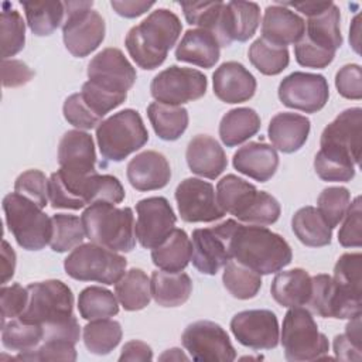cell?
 <instances>
[{
	"instance_id": "23",
	"label": "cell",
	"mask_w": 362,
	"mask_h": 362,
	"mask_svg": "<svg viewBox=\"0 0 362 362\" xmlns=\"http://www.w3.org/2000/svg\"><path fill=\"white\" fill-rule=\"evenodd\" d=\"M58 164L68 173L95 174L96 151L92 136L82 130H68L58 146Z\"/></svg>"
},
{
	"instance_id": "34",
	"label": "cell",
	"mask_w": 362,
	"mask_h": 362,
	"mask_svg": "<svg viewBox=\"0 0 362 362\" xmlns=\"http://www.w3.org/2000/svg\"><path fill=\"white\" fill-rule=\"evenodd\" d=\"M192 256V243L184 229L175 228L157 247L151 249L153 263L164 272H182Z\"/></svg>"
},
{
	"instance_id": "24",
	"label": "cell",
	"mask_w": 362,
	"mask_h": 362,
	"mask_svg": "<svg viewBox=\"0 0 362 362\" xmlns=\"http://www.w3.org/2000/svg\"><path fill=\"white\" fill-rule=\"evenodd\" d=\"M305 33V21L296 11L283 4L267 6L262 21V38L267 42L286 47L297 44Z\"/></svg>"
},
{
	"instance_id": "37",
	"label": "cell",
	"mask_w": 362,
	"mask_h": 362,
	"mask_svg": "<svg viewBox=\"0 0 362 362\" xmlns=\"http://www.w3.org/2000/svg\"><path fill=\"white\" fill-rule=\"evenodd\" d=\"M115 294L126 311L143 310L151 300L150 279L141 269L132 267L115 283Z\"/></svg>"
},
{
	"instance_id": "53",
	"label": "cell",
	"mask_w": 362,
	"mask_h": 362,
	"mask_svg": "<svg viewBox=\"0 0 362 362\" xmlns=\"http://www.w3.org/2000/svg\"><path fill=\"white\" fill-rule=\"evenodd\" d=\"M361 315L351 318L345 332L334 338V352L341 361H361Z\"/></svg>"
},
{
	"instance_id": "41",
	"label": "cell",
	"mask_w": 362,
	"mask_h": 362,
	"mask_svg": "<svg viewBox=\"0 0 362 362\" xmlns=\"http://www.w3.org/2000/svg\"><path fill=\"white\" fill-rule=\"evenodd\" d=\"M123 335L120 322L109 318L92 320L82 329L83 344L90 354L107 355L120 342Z\"/></svg>"
},
{
	"instance_id": "26",
	"label": "cell",
	"mask_w": 362,
	"mask_h": 362,
	"mask_svg": "<svg viewBox=\"0 0 362 362\" xmlns=\"http://www.w3.org/2000/svg\"><path fill=\"white\" fill-rule=\"evenodd\" d=\"M185 158L189 170L204 178H218L228 165V158L221 144L208 134L194 136L187 147Z\"/></svg>"
},
{
	"instance_id": "13",
	"label": "cell",
	"mask_w": 362,
	"mask_h": 362,
	"mask_svg": "<svg viewBox=\"0 0 362 362\" xmlns=\"http://www.w3.org/2000/svg\"><path fill=\"white\" fill-rule=\"evenodd\" d=\"M181 342L197 362H230L236 358L228 332L214 321L189 324L181 335Z\"/></svg>"
},
{
	"instance_id": "29",
	"label": "cell",
	"mask_w": 362,
	"mask_h": 362,
	"mask_svg": "<svg viewBox=\"0 0 362 362\" xmlns=\"http://www.w3.org/2000/svg\"><path fill=\"white\" fill-rule=\"evenodd\" d=\"M310 119L291 112H281L272 117L267 129V136L277 150L291 154L300 150L310 134Z\"/></svg>"
},
{
	"instance_id": "55",
	"label": "cell",
	"mask_w": 362,
	"mask_h": 362,
	"mask_svg": "<svg viewBox=\"0 0 362 362\" xmlns=\"http://www.w3.org/2000/svg\"><path fill=\"white\" fill-rule=\"evenodd\" d=\"M62 112H64L65 120L69 124L75 126L78 130H90V129L99 126V123L102 122V119H99L86 106V103L82 100L79 92L72 93L71 96H68L65 99Z\"/></svg>"
},
{
	"instance_id": "57",
	"label": "cell",
	"mask_w": 362,
	"mask_h": 362,
	"mask_svg": "<svg viewBox=\"0 0 362 362\" xmlns=\"http://www.w3.org/2000/svg\"><path fill=\"white\" fill-rule=\"evenodd\" d=\"M28 301L27 287H23L18 283L11 286L3 284L0 288V305H1V325L6 320L17 318L25 310Z\"/></svg>"
},
{
	"instance_id": "63",
	"label": "cell",
	"mask_w": 362,
	"mask_h": 362,
	"mask_svg": "<svg viewBox=\"0 0 362 362\" xmlns=\"http://www.w3.org/2000/svg\"><path fill=\"white\" fill-rule=\"evenodd\" d=\"M16 270V252L8 245L6 239H3L1 246V284H6L14 274Z\"/></svg>"
},
{
	"instance_id": "18",
	"label": "cell",
	"mask_w": 362,
	"mask_h": 362,
	"mask_svg": "<svg viewBox=\"0 0 362 362\" xmlns=\"http://www.w3.org/2000/svg\"><path fill=\"white\" fill-rule=\"evenodd\" d=\"M230 331L239 344L255 351L274 349L280 339L279 321L270 310H245L235 314Z\"/></svg>"
},
{
	"instance_id": "44",
	"label": "cell",
	"mask_w": 362,
	"mask_h": 362,
	"mask_svg": "<svg viewBox=\"0 0 362 362\" xmlns=\"http://www.w3.org/2000/svg\"><path fill=\"white\" fill-rule=\"evenodd\" d=\"M222 281L228 293L238 300L253 298L262 287V274L257 272L229 260L223 267Z\"/></svg>"
},
{
	"instance_id": "15",
	"label": "cell",
	"mask_w": 362,
	"mask_h": 362,
	"mask_svg": "<svg viewBox=\"0 0 362 362\" xmlns=\"http://www.w3.org/2000/svg\"><path fill=\"white\" fill-rule=\"evenodd\" d=\"M136 239L144 249L160 246L175 229L177 216L164 197H148L136 204Z\"/></svg>"
},
{
	"instance_id": "8",
	"label": "cell",
	"mask_w": 362,
	"mask_h": 362,
	"mask_svg": "<svg viewBox=\"0 0 362 362\" xmlns=\"http://www.w3.org/2000/svg\"><path fill=\"white\" fill-rule=\"evenodd\" d=\"M124 256L96 245L81 243L64 260V269L69 277L79 281H96L106 286L117 283L126 273Z\"/></svg>"
},
{
	"instance_id": "45",
	"label": "cell",
	"mask_w": 362,
	"mask_h": 362,
	"mask_svg": "<svg viewBox=\"0 0 362 362\" xmlns=\"http://www.w3.org/2000/svg\"><path fill=\"white\" fill-rule=\"evenodd\" d=\"M0 42L3 59L17 55L25 44V23L21 14L11 8V4L7 1L1 4Z\"/></svg>"
},
{
	"instance_id": "43",
	"label": "cell",
	"mask_w": 362,
	"mask_h": 362,
	"mask_svg": "<svg viewBox=\"0 0 362 362\" xmlns=\"http://www.w3.org/2000/svg\"><path fill=\"white\" fill-rule=\"evenodd\" d=\"M44 327L23 321L21 318H13L1 325V342L3 346L10 351L27 352L33 351L42 342Z\"/></svg>"
},
{
	"instance_id": "2",
	"label": "cell",
	"mask_w": 362,
	"mask_h": 362,
	"mask_svg": "<svg viewBox=\"0 0 362 362\" xmlns=\"http://www.w3.org/2000/svg\"><path fill=\"white\" fill-rule=\"evenodd\" d=\"M48 199L54 209L76 211L95 202L120 204L124 199V188L109 174L81 175L59 168L48 180Z\"/></svg>"
},
{
	"instance_id": "27",
	"label": "cell",
	"mask_w": 362,
	"mask_h": 362,
	"mask_svg": "<svg viewBox=\"0 0 362 362\" xmlns=\"http://www.w3.org/2000/svg\"><path fill=\"white\" fill-rule=\"evenodd\" d=\"M215 194L219 208L242 222H246L252 208L260 197V191L253 184L235 174H228L221 178Z\"/></svg>"
},
{
	"instance_id": "17",
	"label": "cell",
	"mask_w": 362,
	"mask_h": 362,
	"mask_svg": "<svg viewBox=\"0 0 362 362\" xmlns=\"http://www.w3.org/2000/svg\"><path fill=\"white\" fill-rule=\"evenodd\" d=\"M175 201L181 219L189 223L214 222L225 212L216 202L214 185L201 178H185L175 189Z\"/></svg>"
},
{
	"instance_id": "38",
	"label": "cell",
	"mask_w": 362,
	"mask_h": 362,
	"mask_svg": "<svg viewBox=\"0 0 362 362\" xmlns=\"http://www.w3.org/2000/svg\"><path fill=\"white\" fill-rule=\"evenodd\" d=\"M148 120L156 134L165 141L178 140L188 127V110L182 106H170L153 102L147 107Z\"/></svg>"
},
{
	"instance_id": "48",
	"label": "cell",
	"mask_w": 362,
	"mask_h": 362,
	"mask_svg": "<svg viewBox=\"0 0 362 362\" xmlns=\"http://www.w3.org/2000/svg\"><path fill=\"white\" fill-rule=\"evenodd\" d=\"M349 201L351 194L345 187H328L318 195L317 209L331 229L344 219Z\"/></svg>"
},
{
	"instance_id": "7",
	"label": "cell",
	"mask_w": 362,
	"mask_h": 362,
	"mask_svg": "<svg viewBox=\"0 0 362 362\" xmlns=\"http://www.w3.org/2000/svg\"><path fill=\"white\" fill-rule=\"evenodd\" d=\"M284 358L290 362L324 358L329 351L328 338L318 329L311 313L303 307L290 308L281 327Z\"/></svg>"
},
{
	"instance_id": "33",
	"label": "cell",
	"mask_w": 362,
	"mask_h": 362,
	"mask_svg": "<svg viewBox=\"0 0 362 362\" xmlns=\"http://www.w3.org/2000/svg\"><path fill=\"white\" fill-rule=\"evenodd\" d=\"M150 290L158 305L178 307L188 301L192 291V280L184 272L156 270L150 279Z\"/></svg>"
},
{
	"instance_id": "51",
	"label": "cell",
	"mask_w": 362,
	"mask_h": 362,
	"mask_svg": "<svg viewBox=\"0 0 362 362\" xmlns=\"http://www.w3.org/2000/svg\"><path fill=\"white\" fill-rule=\"evenodd\" d=\"M14 192L31 199L38 206L48 204V180L40 170H27L21 173L14 182Z\"/></svg>"
},
{
	"instance_id": "25",
	"label": "cell",
	"mask_w": 362,
	"mask_h": 362,
	"mask_svg": "<svg viewBox=\"0 0 362 362\" xmlns=\"http://www.w3.org/2000/svg\"><path fill=\"white\" fill-rule=\"evenodd\" d=\"M192 264L208 276H215L232 260L225 239L212 228H198L192 230Z\"/></svg>"
},
{
	"instance_id": "9",
	"label": "cell",
	"mask_w": 362,
	"mask_h": 362,
	"mask_svg": "<svg viewBox=\"0 0 362 362\" xmlns=\"http://www.w3.org/2000/svg\"><path fill=\"white\" fill-rule=\"evenodd\" d=\"M64 44L74 57L83 58L105 40V20L96 10H92L93 1H64Z\"/></svg>"
},
{
	"instance_id": "19",
	"label": "cell",
	"mask_w": 362,
	"mask_h": 362,
	"mask_svg": "<svg viewBox=\"0 0 362 362\" xmlns=\"http://www.w3.org/2000/svg\"><path fill=\"white\" fill-rule=\"evenodd\" d=\"M260 24V7L253 1L223 3L215 38L221 47H229L233 41L245 42L252 38Z\"/></svg>"
},
{
	"instance_id": "16",
	"label": "cell",
	"mask_w": 362,
	"mask_h": 362,
	"mask_svg": "<svg viewBox=\"0 0 362 362\" xmlns=\"http://www.w3.org/2000/svg\"><path fill=\"white\" fill-rule=\"evenodd\" d=\"M88 81L100 89L127 95V90L134 85L137 74L129 59L119 48H105L98 52L88 64Z\"/></svg>"
},
{
	"instance_id": "61",
	"label": "cell",
	"mask_w": 362,
	"mask_h": 362,
	"mask_svg": "<svg viewBox=\"0 0 362 362\" xmlns=\"http://www.w3.org/2000/svg\"><path fill=\"white\" fill-rule=\"evenodd\" d=\"M153 359V351L151 348L139 339H133L124 344L122 348V354L119 356V361H151Z\"/></svg>"
},
{
	"instance_id": "20",
	"label": "cell",
	"mask_w": 362,
	"mask_h": 362,
	"mask_svg": "<svg viewBox=\"0 0 362 362\" xmlns=\"http://www.w3.org/2000/svg\"><path fill=\"white\" fill-rule=\"evenodd\" d=\"M320 146L345 151L358 167L362 150V109L351 107L341 112L322 130Z\"/></svg>"
},
{
	"instance_id": "46",
	"label": "cell",
	"mask_w": 362,
	"mask_h": 362,
	"mask_svg": "<svg viewBox=\"0 0 362 362\" xmlns=\"http://www.w3.org/2000/svg\"><path fill=\"white\" fill-rule=\"evenodd\" d=\"M249 61L263 75H279L290 62V54L286 47H277L262 37L255 40L249 47Z\"/></svg>"
},
{
	"instance_id": "14",
	"label": "cell",
	"mask_w": 362,
	"mask_h": 362,
	"mask_svg": "<svg viewBox=\"0 0 362 362\" xmlns=\"http://www.w3.org/2000/svg\"><path fill=\"white\" fill-rule=\"evenodd\" d=\"M329 98V86L324 75L296 71L279 85L280 102L296 110L315 113L321 110Z\"/></svg>"
},
{
	"instance_id": "59",
	"label": "cell",
	"mask_w": 362,
	"mask_h": 362,
	"mask_svg": "<svg viewBox=\"0 0 362 362\" xmlns=\"http://www.w3.org/2000/svg\"><path fill=\"white\" fill-rule=\"evenodd\" d=\"M338 93L345 99L359 100L362 98V71L358 64L344 65L335 75Z\"/></svg>"
},
{
	"instance_id": "56",
	"label": "cell",
	"mask_w": 362,
	"mask_h": 362,
	"mask_svg": "<svg viewBox=\"0 0 362 362\" xmlns=\"http://www.w3.org/2000/svg\"><path fill=\"white\" fill-rule=\"evenodd\" d=\"M362 255L359 252L356 253H344L335 263L334 266V276L332 279L351 288L352 291L362 293L361 290V270H362Z\"/></svg>"
},
{
	"instance_id": "50",
	"label": "cell",
	"mask_w": 362,
	"mask_h": 362,
	"mask_svg": "<svg viewBox=\"0 0 362 362\" xmlns=\"http://www.w3.org/2000/svg\"><path fill=\"white\" fill-rule=\"evenodd\" d=\"M18 361H75V344L65 339H47L33 351L18 352Z\"/></svg>"
},
{
	"instance_id": "49",
	"label": "cell",
	"mask_w": 362,
	"mask_h": 362,
	"mask_svg": "<svg viewBox=\"0 0 362 362\" xmlns=\"http://www.w3.org/2000/svg\"><path fill=\"white\" fill-rule=\"evenodd\" d=\"M180 6L189 25H197L215 35L223 1H181Z\"/></svg>"
},
{
	"instance_id": "54",
	"label": "cell",
	"mask_w": 362,
	"mask_h": 362,
	"mask_svg": "<svg viewBox=\"0 0 362 362\" xmlns=\"http://www.w3.org/2000/svg\"><path fill=\"white\" fill-rule=\"evenodd\" d=\"M338 242L344 247H361L362 245V204L356 197L348 206L344 223L338 232Z\"/></svg>"
},
{
	"instance_id": "64",
	"label": "cell",
	"mask_w": 362,
	"mask_h": 362,
	"mask_svg": "<svg viewBox=\"0 0 362 362\" xmlns=\"http://www.w3.org/2000/svg\"><path fill=\"white\" fill-rule=\"evenodd\" d=\"M160 359L161 361H180V359H184V361H187L188 359V356L187 355H184L182 352H181V349H178V348H171V349H167L161 356H160Z\"/></svg>"
},
{
	"instance_id": "60",
	"label": "cell",
	"mask_w": 362,
	"mask_h": 362,
	"mask_svg": "<svg viewBox=\"0 0 362 362\" xmlns=\"http://www.w3.org/2000/svg\"><path fill=\"white\" fill-rule=\"evenodd\" d=\"M34 78V72L20 59L1 61V82L6 88H18L28 83Z\"/></svg>"
},
{
	"instance_id": "35",
	"label": "cell",
	"mask_w": 362,
	"mask_h": 362,
	"mask_svg": "<svg viewBox=\"0 0 362 362\" xmlns=\"http://www.w3.org/2000/svg\"><path fill=\"white\" fill-rule=\"evenodd\" d=\"M260 130V116L250 107H235L223 115L219 123V137L226 147H235L253 137Z\"/></svg>"
},
{
	"instance_id": "39",
	"label": "cell",
	"mask_w": 362,
	"mask_h": 362,
	"mask_svg": "<svg viewBox=\"0 0 362 362\" xmlns=\"http://www.w3.org/2000/svg\"><path fill=\"white\" fill-rule=\"evenodd\" d=\"M27 24L38 37L51 35L65 21L62 1H21Z\"/></svg>"
},
{
	"instance_id": "31",
	"label": "cell",
	"mask_w": 362,
	"mask_h": 362,
	"mask_svg": "<svg viewBox=\"0 0 362 362\" xmlns=\"http://www.w3.org/2000/svg\"><path fill=\"white\" fill-rule=\"evenodd\" d=\"M339 21L341 14L337 4L332 1H325L320 11L308 17L304 37L327 51L337 52V49L342 45Z\"/></svg>"
},
{
	"instance_id": "62",
	"label": "cell",
	"mask_w": 362,
	"mask_h": 362,
	"mask_svg": "<svg viewBox=\"0 0 362 362\" xmlns=\"http://www.w3.org/2000/svg\"><path fill=\"white\" fill-rule=\"evenodd\" d=\"M110 6L113 10L126 18H134L141 14H144L147 10H150L154 6V1H136V0H124V1H117L112 0Z\"/></svg>"
},
{
	"instance_id": "58",
	"label": "cell",
	"mask_w": 362,
	"mask_h": 362,
	"mask_svg": "<svg viewBox=\"0 0 362 362\" xmlns=\"http://www.w3.org/2000/svg\"><path fill=\"white\" fill-rule=\"evenodd\" d=\"M294 57L301 66L322 69L334 61L335 52L327 51L313 44L308 38L303 35V38L297 44H294Z\"/></svg>"
},
{
	"instance_id": "42",
	"label": "cell",
	"mask_w": 362,
	"mask_h": 362,
	"mask_svg": "<svg viewBox=\"0 0 362 362\" xmlns=\"http://www.w3.org/2000/svg\"><path fill=\"white\" fill-rule=\"evenodd\" d=\"M78 310L83 320L110 318L119 313L116 294L100 286H89L79 293Z\"/></svg>"
},
{
	"instance_id": "4",
	"label": "cell",
	"mask_w": 362,
	"mask_h": 362,
	"mask_svg": "<svg viewBox=\"0 0 362 362\" xmlns=\"http://www.w3.org/2000/svg\"><path fill=\"white\" fill-rule=\"evenodd\" d=\"M82 225L90 242L115 252H132L136 245L132 208L95 202L82 212Z\"/></svg>"
},
{
	"instance_id": "47",
	"label": "cell",
	"mask_w": 362,
	"mask_h": 362,
	"mask_svg": "<svg viewBox=\"0 0 362 362\" xmlns=\"http://www.w3.org/2000/svg\"><path fill=\"white\" fill-rule=\"evenodd\" d=\"M52 236L49 246L54 252L64 253L79 246L86 233L82 225V219L69 214H55L51 216Z\"/></svg>"
},
{
	"instance_id": "21",
	"label": "cell",
	"mask_w": 362,
	"mask_h": 362,
	"mask_svg": "<svg viewBox=\"0 0 362 362\" xmlns=\"http://www.w3.org/2000/svg\"><path fill=\"white\" fill-rule=\"evenodd\" d=\"M214 93L225 103H242L253 98L257 82L245 65L236 61L221 64L214 75Z\"/></svg>"
},
{
	"instance_id": "30",
	"label": "cell",
	"mask_w": 362,
	"mask_h": 362,
	"mask_svg": "<svg viewBox=\"0 0 362 362\" xmlns=\"http://www.w3.org/2000/svg\"><path fill=\"white\" fill-rule=\"evenodd\" d=\"M221 57V45L215 35L202 28H189L175 48V58L201 68H212Z\"/></svg>"
},
{
	"instance_id": "1",
	"label": "cell",
	"mask_w": 362,
	"mask_h": 362,
	"mask_svg": "<svg viewBox=\"0 0 362 362\" xmlns=\"http://www.w3.org/2000/svg\"><path fill=\"white\" fill-rule=\"evenodd\" d=\"M214 229L225 239L230 257L259 274L277 273L291 263L293 252L287 240L266 226L226 219Z\"/></svg>"
},
{
	"instance_id": "40",
	"label": "cell",
	"mask_w": 362,
	"mask_h": 362,
	"mask_svg": "<svg viewBox=\"0 0 362 362\" xmlns=\"http://www.w3.org/2000/svg\"><path fill=\"white\" fill-rule=\"evenodd\" d=\"M356 164L345 151L321 147L314 157V170L322 181L348 182L355 177Z\"/></svg>"
},
{
	"instance_id": "5",
	"label": "cell",
	"mask_w": 362,
	"mask_h": 362,
	"mask_svg": "<svg viewBox=\"0 0 362 362\" xmlns=\"http://www.w3.org/2000/svg\"><path fill=\"white\" fill-rule=\"evenodd\" d=\"M96 141L106 161L119 163L148 141V132L137 110L124 109L99 123Z\"/></svg>"
},
{
	"instance_id": "6",
	"label": "cell",
	"mask_w": 362,
	"mask_h": 362,
	"mask_svg": "<svg viewBox=\"0 0 362 362\" xmlns=\"http://www.w3.org/2000/svg\"><path fill=\"white\" fill-rule=\"evenodd\" d=\"M4 219L18 246L25 250L44 249L52 236V221L31 199L10 192L3 198Z\"/></svg>"
},
{
	"instance_id": "22",
	"label": "cell",
	"mask_w": 362,
	"mask_h": 362,
	"mask_svg": "<svg viewBox=\"0 0 362 362\" xmlns=\"http://www.w3.org/2000/svg\"><path fill=\"white\" fill-rule=\"evenodd\" d=\"M126 175L130 185L137 191H154L170 182L171 168L164 154L146 150L129 161Z\"/></svg>"
},
{
	"instance_id": "36",
	"label": "cell",
	"mask_w": 362,
	"mask_h": 362,
	"mask_svg": "<svg viewBox=\"0 0 362 362\" xmlns=\"http://www.w3.org/2000/svg\"><path fill=\"white\" fill-rule=\"evenodd\" d=\"M291 229L296 238L305 246L322 247L331 243L332 229L314 206L300 208L291 219Z\"/></svg>"
},
{
	"instance_id": "12",
	"label": "cell",
	"mask_w": 362,
	"mask_h": 362,
	"mask_svg": "<svg viewBox=\"0 0 362 362\" xmlns=\"http://www.w3.org/2000/svg\"><path fill=\"white\" fill-rule=\"evenodd\" d=\"M206 76L194 68L171 65L158 72L151 83V96L158 102L170 106H181L202 98L206 92Z\"/></svg>"
},
{
	"instance_id": "32",
	"label": "cell",
	"mask_w": 362,
	"mask_h": 362,
	"mask_svg": "<svg viewBox=\"0 0 362 362\" xmlns=\"http://www.w3.org/2000/svg\"><path fill=\"white\" fill-rule=\"evenodd\" d=\"M313 281L308 272L304 269H291L280 272L272 281V297L283 307H303L307 305L311 296Z\"/></svg>"
},
{
	"instance_id": "11",
	"label": "cell",
	"mask_w": 362,
	"mask_h": 362,
	"mask_svg": "<svg viewBox=\"0 0 362 362\" xmlns=\"http://www.w3.org/2000/svg\"><path fill=\"white\" fill-rule=\"evenodd\" d=\"M311 281V296L305 305L311 314L338 320H351L361 315V293L352 291L324 273L313 276Z\"/></svg>"
},
{
	"instance_id": "28",
	"label": "cell",
	"mask_w": 362,
	"mask_h": 362,
	"mask_svg": "<svg viewBox=\"0 0 362 362\" xmlns=\"http://www.w3.org/2000/svg\"><path fill=\"white\" fill-rule=\"evenodd\" d=\"M235 170L259 182L269 181L277 171L279 154L263 141H250L240 147L232 158Z\"/></svg>"
},
{
	"instance_id": "3",
	"label": "cell",
	"mask_w": 362,
	"mask_h": 362,
	"mask_svg": "<svg viewBox=\"0 0 362 362\" xmlns=\"http://www.w3.org/2000/svg\"><path fill=\"white\" fill-rule=\"evenodd\" d=\"M182 24L178 16L168 8L151 11L140 24L132 27L124 45L132 59L143 69H156L177 44Z\"/></svg>"
},
{
	"instance_id": "10",
	"label": "cell",
	"mask_w": 362,
	"mask_h": 362,
	"mask_svg": "<svg viewBox=\"0 0 362 362\" xmlns=\"http://www.w3.org/2000/svg\"><path fill=\"white\" fill-rule=\"evenodd\" d=\"M28 301L18 317L23 321L49 325L74 317V294L61 280L37 281L27 286Z\"/></svg>"
},
{
	"instance_id": "52",
	"label": "cell",
	"mask_w": 362,
	"mask_h": 362,
	"mask_svg": "<svg viewBox=\"0 0 362 362\" xmlns=\"http://www.w3.org/2000/svg\"><path fill=\"white\" fill-rule=\"evenodd\" d=\"M79 93H81L82 100L86 103V106L99 119H102L106 113H109L110 110L120 106L127 98V95H116V93L106 92V90L100 89L99 86H96L95 83H92L90 81H86L82 85V89Z\"/></svg>"
}]
</instances>
